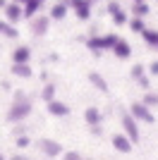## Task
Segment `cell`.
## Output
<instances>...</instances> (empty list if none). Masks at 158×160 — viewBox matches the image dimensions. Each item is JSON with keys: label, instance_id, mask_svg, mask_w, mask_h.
<instances>
[{"label": "cell", "instance_id": "6da1fadb", "mask_svg": "<svg viewBox=\"0 0 158 160\" xmlns=\"http://www.w3.org/2000/svg\"><path fill=\"white\" fill-rule=\"evenodd\" d=\"M31 112H34V103L29 98H24V100H12L5 117H7L10 124H19V122H24Z\"/></svg>", "mask_w": 158, "mask_h": 160}, {"label": "cell", "instance_id": "7a4b0ae2", "mask_svg": "<svg viewBox=\"0 0 158 160\" xmlns=\"http://www.w3.org/2000/svg\"><path fill=\"white\" fill-rule=\"evenodd\" d=\"M118 43V36L115 33H108V36H93V38L86 41V46H89V50H93V53H101V50H108L113 46Z\"/></svg>", "mask_w": 158, "mask_h": 160}, {"label": "cell", "instance_id": "3957f363", "mask_svg": "<svg viewBox=\"0 0 158 160\" xmlns=\"http://www.w3.org/2000/svg\"><path fill=\"white\" fill-rule=\"evenodd\" d=\"M129 115L137 122H144V124H153V122H156L151 108H146L144 103H132V105H129Z\"/></svg>", "mask_w": 158, "mask_h": 160}, {"label": "cell", "instance_id": "277c9868", "mask_svg": "<svg viewBox=\"0 0 158 160\" xmlns=\"http://www.w3.org/2000/svg\"><path fill=\"white\" fill-rule=\"evenodd\" d=\"M39 151L46 158H58V155L65 153V148H62V143L55 139H39Z\"/></svg>", "mask_w": 158, "mask_h": 160}, {"label": "cell", "instance_id": "5b68a950", "mask_svg": "<svg viewBox=\"0 0 158 160\" xmlns=\"http://www.w3.org/2000/svg\"><path fill=\"white\" fill-rule=\"evenodd\" d=\"M122 129H125V136L127 139L132 141V143H137L139 141V136H141V134H139V124H137V120H134V117H132L129 112H122Z\"/></svg>", "mask_w": 158, "mask_h": 160}, {"label": "cell", "instance_id": "8992f818", "mask_svg": "<svg viewBox=\"0 0 158 160\" xmlns=\"http://www.w3.org/2000/svg\"><path fill=\"white\" fill-rule=\"evenodd\" d=\"M46 110H48V115L50 117H67L70 115V105L67 103H62V100H58V98H53L50 103H46Z\"/></svg>", "mask_w": 158, "mask_h": 160}, {"label": "cell", "instance_id": "52a82bcc", "mask_svg": "<svg viewBox=\"0 0 158 160\" xmlns=\"http://www.w3.org/2000/svg\"><path fill=\"white\" fill-rule=\"evenodd\" d=\"M67 5L74 10V14H77L82 22H86L91 17V2H89V0H70Z\"/></svg>", "mask_w": 158, "mask_h": 160}, {"label": "cell", "instance_id": "ba28073f", "mask_svg": "<svg viewBox=\"0 0 158 160\" xmlns=\"http://www.w3.org/2000/svg\"><path fill=\"white\" fill-rule=\"evenodd\" d=\"M31 60V48L29 46H17L12 50V65H29Z\"/></svg>", "mask_w": 158, "mask_h": 160}, {"label": "cell", "instance_id": "9c48e42d", "mask_svg": "<svg viewBox=\"0 0 158 160\" xmlns=\"http://www.w3.org/2000/svg\"><path fill=\"white\" fill-rule=\"evenodd\" d=\"M3 12H5V17H7V22L10 24H17V22H22V5H17V2H7L5 7H3Z\"/></svg>", "mask_w": 158, "mask_h": 160}, {"label": "cell", "instance_id": "30bf717a", "mask_svg": "<svg viewBox=\"0 0 158 160\" xmlns=\"http://www.w3.org/2000/svg\"><path fill=\"white\" fill-rule=\"evenodd\" d=\"M84 122L89 124V127H101V122H103V115H101V110L96 105L86 108L84 110Z\"/></svg>", "mask_w": 158, "mask_h": 160}, {"label": "cell", "instance_id": "8fae6325", "mask_svg": "<svg viewBox=\"0 0 158 160\" xmlns=\"http://www.w3.org/2000/svg\"><path fill=\"white\" fill-rule=\"evenodd\" d=\"M132 146H134V143L127 139L125 134H115V136H113V148H115L118 153H132Z\"/></svg>", "mask_w": 158, "mask_h": 160}, {"label": "cell", "instance_id": "7c38bea8", "mask_svg": "<svg viewBox=\"0 0 158 160\" xmlns=\"http://www.w3.org/2000/svg\"><path fill=\"white\" fill-rule=\"evenodd\" d=\"M43 7V0H26L24 5H22V14H24V19H34L39 10Z\"/></svg>", "mask_w": 158, "mask_h": 160}, {"label": "cell", "instance_id": "4fadbf2b", "mask_svg": "<svg viewBox=\"0 0 158 160\" xmlns=\"http://www.w3.org/2000/svg\"><path fill=\"white\" fill-rule=\"evenodd\" d=\"M48 17H39V14H36V17H34L31 19V33L34 36H43V33L48 31Z\"/></svg>", "mask_w": 158, "mask_h": 160}, {"label": "cell", "instance_id": "5bb4252c", "mask_svg": "<svg viewBox=\"0 0 158 160\" xmlns=\"http://www.w3.org/2000/svg\"><path fill=\"white\" fill-rule=\"evenodd\" d=\"M113 53L118 55L120 60H127V58H129V55H132V48H129V43H127V41L118 38V43L113 46Z\"/></svg>", "mask_w": 158, "mask_h": 160}, {"label": "cell", "instance_id": "9a60e30c", "mask_svg": "<svg viewBox=\"0 0 158 160\" xmlns=\"http://www.w3.org/2000/svg\"><path fill=\"white\" fill-rule=\"evenodd\" d=\"M89 81H91L93 86L98 88L101 93H108V81H105V79L101 77L98 72H89Z\"/></svg>", "mask_w": 158, "mask_h": 160}, {"label": "cell", "instance_id": "2e32d148", "mask_svg": "<svg viewBox=\"0 0 158 160\" xmlns=\"http://www.w3.org/2000/svg\"><path fill=\"white\" fill-rule=\"evenodd\" d=\"M12 74L19 77V79H31L34 69H31V65H12Z\"/></svg>", "mask_w": 158, "mask_h": 160}, {"label": "cell", "instance_id": "e0dca14e", "mask_svg": "<svg viewBox=\"0 0 158 160\" xmlns=\"http://www.w3.org/2000/svg\"><path fill=\"white\" fill-rule=\"evenodd\" d=\"M67 10H70L67 2H55V5L50 7V19H65Z\"/></svg>", "mask_w": 158, "mask_h": 160}, {"label": "cell", "instance_id": "ac0fdd59", "mask_svg": "<svg viewBox=\"0 0 158 160\" xmlns=\"http://www.w3.org/2000/svg\"><path fill=\"white\" fill-rule=\"evenodd\" d=\"M55 98V84H46V86L41 88V100L43 103H50Z\"/></svg>", "mask_w": 158, "mask_h": 160}, {"label": "cell", "instance_id": "d6986e66", "mask_svg": "<svg viewBox=\"0 0 158 160\" xmlns=\"http://www.w3.org/2000/svg\"><path fill=\"white\" fill-rule=\"evenodd\" d=\"M141 36H144V41H146V43H149L151 48H158V31L144 29V31H141Z\"/></svg>", "mask_w": 158, "mask_h": 160}, {"label": "cell", "instance_id": "ffe728a7", "mask_svg": "<svg viewBox=\"0 0 158 160\" xmlns=\"http://www.w3.org/2000/svg\"><path fill=\"white\" fill-rule=\"evenodd\" d=\"M132 10H134V14H137V17H146V14H149V5H146V2H134V7H132Z\"/></svg>", "mask_w": 158, "mask_h": 160}, {"label": "cell", "instance_id": "44dd1931", "mask_svg": "<svg viewBox=\"0 0 158 160\" xmlns=\"http://www.w3.org/2000/svg\"><path fill=\"white\" fill-rule=\"evenodd\" d=\"M14 146H17V148H29V146H31V139H29L26 134H19V136L14 139Z\"/></svg>", "mask_w": 158, "mask_h": 160}, {"label": "cell", "instance_id": "7402d4cb", "mask_svg": "<svg viewBox=\"0 0 158 160\" xmlns=\"http://www.w3.org/2000/svg\"><path fill=\"white\" fill-rule=\"evenodd\" d=\"M129 29H132V31H137V33H141V31H144V22H141V17H134V19H132L129 22Z\"/></svg>", "mask_w": 158, "mask_h": 160}, {"label": "cell", "instance_id": "603a6c76", "mask_svg": "<svg viewBox=\"0 0 158 160\" xmlns=\"http://www.w3.org/2000/svg\"><path fill=\"white\" fill-rule=\"evenodd\" d=\"M141 103H144L146 108H153V105H158V96H156V93H146Z\"/></svg>", "mask_w": 158, "mask_h": 160}, {"label": "cell", "instance_id": "cb8c5ba5", "mask_svg": "<svg viewBox=\"0 0 158 160\" xmlns=\"http://www.w3.org/2000/svg\"><path fill=\"white\" fill-rule=\"evenodd\" d=\"M113 22H115V24H125V22H127V14H125L122 7H120L118 12H113Z\"/></svg>", "mask_w": 158, "mask_h": 160}, {"label": "cell", "instance_id": "d4e9b609", "mask_svg": "<svg viewBox=\"0 0 158 160\" xmlns=\"http://www.w3.org/2000/svg\"><path fill=\"white\" fill-rule=\"evenodd\" d=\"M17 29H12V24H10V22H7L5 24V29H3V36H7V38H17Z\"/></svg>", "mask_w": 158, "mask_h": 160}, {"label": "cell", "instance_id": "484cf974", "mask_svg": "<svg viewBox=\"0 0 158 160\" xmlns=\"http://www.w3.org/2000/svg\"><path fill=\"white\" fill-rule=\"evenodd\" d=\"M62 160H84V158H82L77 151H65V153H62Z\"/></svg>", "mask_w": 158, "mask_h": 160}, {"label": "cell", "instance_id": "4316f807", "mask_svg": "<svg viewBox=\"0 0 158 160\" xmlns=\"http://www.w3.org/2000/svg\"><path fill=\"white\" fill-rule=\"evenodd\" d=\"M132 77H134V79H141V77H144V67L134 65V67H132Z\"/></svg>", "mask_w": 158, "mask_h": 160}, {"label": "cell", "instance_id": "83f0119b", "mask_svg": "<svg viewBox=\"0 0 158 160\" xmlns=\"http://www.w3.org/2000/svg\"><path fill=\"white\" fill-rule=\"evenodd\" d=\"M149 72H151L153 77H158V60H153L151 65H149Z\"/></svg>", "mask_w": 158, "mask_h": 160}, {"label": "cell", "instance_id": "f1b7e54d", "mask_svg": "<svg viewBox=\"0 0 158 160\" xmlns=\"http://www.w3.org/2000/svg\"><path fill=\"white\" fill-rule=\"evenodd\" d=\"M137 84H139V86H141V88H149V86H151V81L146 79V77H141V79H137Z\"/></svg>", "mask_w": 158, "mask_h": 160}, {"label": "cell", "instance_id": "f546056e", "mask_svg": "<svg viewBox=\"0 0 158 160\" xmlns=\"http://www.w3.org/2000/svg\"><path fill=\"white\" fill-rule=\"evenodd\" d=\"M24 98H26L24 91H14V93H12V100H24Z\"/></svg>", "mask_w": 158, "mask_h": 160}, {"label": "cell", "instance_id": "4dcf8cb0", "mask_svg": "<svg viewBox=\"0 0 158 160\" xmlns=\"http://www.w3.org/2000/svg\"><path fill=\"white\" fill-rule=\"evenodd\" d=\"M5 24H7V22H0V33H3V29H5Z\"/></svg>", "mask_w": 158, "mask_h": 160}, {"label": "cell", "instance_id": "1f68e13d", "mask_svg": "<svg viewBox=\"0 0 158 160\" xmlns=\"http://www.w3.org/2000/svg\"><path fill=\"white\" fill-rule=\"evenodd\" d=\"M12 2H17V5H24V2H26V0H12Z\"/></svg>", "mask_w": 158, "mask_h": 160}, {"label": "cell", "instance_id": "d6a6232c", "mask_svg": "<svg viewBox=\"0 0 158 160\" xmlns=\"http://www.w3.org/2000/svg\"><path fill=\"white\" fill-rule=\"evenodd\" d=\"M10 160H22V155H12V158H10Z\"/></svg>", "mask_w": 158, "mask_h": 160}, {"label": "cell", "instance_id": "836d02e7", "mask_svg": "<svg viewBox=\"0 0 158 160\" xmlns=\"http://www.w3.org/2000/svg\"><path fill=\"white\" fill-rule=\"evenodd\" d=\"M0 160H7V158H5V153H3V151H0Z\"/></svg>", "mask_w": 158, "mask_h": 160}, {"label": "cell", "instance_id": "e575fe53", "mask_svg": "<svg viewBox=\"0 0 158 160\" xmlns=\"http://www.w3.org/2000/svg\"><path fill=\"white\" fill-rule=\"evenodd\" d=\"M22 160H31V158H26V155H22Z\"/></svg>", "mask_w": 158, "mask_h": 160}, {"label": "cell", "instance_id": "d590c367", "mask_svg": "<svg viewBox=\"0 0 158 160\" xmlns=\"http://www.w3.org/2000/svg\"><path fill=\"white\" fill-rule=\"evenodd\" d=\"M134 2H146V0H134Z\"/></svg>", "mask_w": 158, "mask_h": 160}, {"label": "cell", "instance_id": "8d00e7d4", "mask_svg": "<svg viewBox=\"0 0 158 160\" xmlns=\"http://www.w3.org/2000/svg\"><path fill=\"white\" fill-rule=\"evenodd\" d=\"M89 2H93V0H89Z\"/></svg>", "mask_w": 158, "mask_h": 160}]
</instances>
